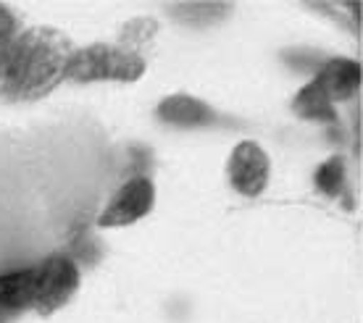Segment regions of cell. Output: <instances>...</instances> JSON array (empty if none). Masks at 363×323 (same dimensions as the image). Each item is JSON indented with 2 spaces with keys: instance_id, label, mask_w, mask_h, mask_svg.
<instances>
[{
  "instance_id": "7a4b0ae2",
  "label": "cell",
  "mask_w": 363,
  "mask_h": 323,
  "mask_svg": "<svg viewBox=\"0 0 363 323\" xmlns=\"http://www.w3.org/2000/svg\"><path fill=\"white\" fill-rule=\"evenodd\" d=\"M145 58L132 53L121 45L92 42V45L74 50L66 79L69 81H137L145 74Z\"/></svg>"
},
{
  "instance_id": "277c9868",
  "label": "cell",
  "mask_w": 363,
  "mask_h": 323,
  "mask_svg": "<svg viewBox=\"0 0 363 323\" xmlns=\"http://www.w3.org/2000/svg\"><path fill=\"white\" fill-rule=\"evenodd\" d=\"M155 203V187L147 176H135L116 192V198L111 200V205L103 210L98 218L100 226H132L140 218H145L153 210Z\"/></svg>"
},
{
  "instance_id": "8fae6325",
  "label": "cell",
  "mask_w": 363,
  "mask_h": 323,
  "mask_svg": "<svg viewBox=\"0 0 363 323\" xmlns=\"http://www.w3.org/2000/svg\"><path fill=\"white\" fill-rule=\"evenodd\" d=\"M155 35V18H132L127 27L121 29V42L118 45L132 50V53L143 55L140 53V47L145 45L147 40Z\"/></svg>"
},
{
  "instance_id": "30bf717a",
  "label": "cell",
  "mask_w": 363,
  "mask_h": 323,
  "mask_svg": "<svg viewBox=\"0 0 363 323\" xmlns=\"http://www.w3.org/2000/svg\"><path fill=\"white\" fill-rule=\"evenodd\" d=\"M313 181H316V187L321 189L324 195H340L342 187H345V161H342L340 155L324 161L316 169Z\"/></svg>"
},
{
  "instance_id": "8992f818",
  "label": "cell",
  "mask_w": 363,
  "mask_h": 323,
  "mask_svg": "<svg viewBox=\"0 0 363 323\" xmlns=\"http://www.w3.org/2000/svg\"><path fill=\"white\" fill-rule=\"evenodd\" d=\"M35 266L0 273V323H13L18 315L35 310Z\"/></svg>"
},
{
  "instance_id": "ba28073f",
  "label": "cell",
  "mask_w": 363,
  "mask_h": 323,
  "mask_svg": "<svg viewBox=\"0 0 363 323\" xmlns=\"http://www.w3.org/2000/svg\"><path fill=\"white\" fill-rule=\"evenodd\" d=\"M158 118L174 126H208L216 121V113L198 98H190V95H172V98L161 100Z\"/></svg>"
},
{
  "instance_id": "5b68a950",
  "label": "cell",
  "mask_w": 363,
  "mask_h": 323,
  "mask_svg": "<svg viewBox=\"0 0 363 323\" xmlns=\"http://www.w3.org/2000/svg\"><path fill=\"white\" fill-rule=\"evenodd\" d=\"M229 179L232 187L245 198H255L264 192L269 184V158L261 150V144L250 140L237 144L229 158Z\"/></svg>"
},
{
  "instance_id": "4fadbf2b",
  "label": "cell",
  "mask_w": 363,
  "mask_h": 323,
  "mask_svg": "<svg viewBox=\"0 0 363 323\" xmlns=\"http://www.w3.org/2000/svg\"><path fill=\"white\" fill-rule=\"evenodd\" d=\"M174 13H182L184 18H195V16H203L206 21H211V16H221V13H227V6H182V8H174Z\"/></svg>"
},
{
  "instance_id": "7c38bea8",
  "label": "cell",
  "mask_w": 363,
  "mask_h": 323,
  "mask_svg": "<svg viewBox=\"0 0 363 323\" xmlns=\"http://www.w3.org/2000/svg\"><path fill=\"white\" fill-rule=\"evenodd\" d=\"M16 37H11V40H0V103H11V84H13V50H16Z\"/></svg>"
},
{
  "instance_id": "52a82bcc",
  "label": "cell",
  "mask_w": 363,
  "mask_h": 323,
  "mask_svg": "<svg viewBox=\"0 0 363 323\" xmlns=\"http://www.w3.org/2000/svg\"><path fill=\"white\" fill-rule=\"evenodd\" d=\"M311 81H316L332 103H340L353 98L355 90L361 87V66L350 58H332L318 69Z\"/></svg>"
},
{
  "instance_id": "9c48e42d",
  "label": "cell",
  "mask_w": 363,
  "mask_h": 323,
  "mask_svg": "<svg viewBox=\"0 0 363 323\" xmlns=\"http://www.w3.org/2000/svg\"><path fill=\"white\" fill-rule=\"evenodd\" d=\"M292 108H295V113H298V116H303V118L337 124L335 103L324 95V90L318 87L316 81H308V84H306V87L295 95V100H292Z\"/></svg>"
},
{
  "instance_id": "5bb4252c",
  "label": "cell",
  "mask_w": 363,
  "mask_h": 323,
  "mask_svg": "<svg viewBox=\"0 0 363 323\" xmlns=\"http://www.w3.org/2000/svg\"><path fill=\"white\" fill-rule=\"evenodd\" d=\"M18 32H21V29H18L16 13L0 3V40H11V37H16Z\"/></svg>"
},
{
  "instance_id": "3957f363",
  "label": "cell",
  "mask_w": 363,
  "mask_h": 323,
  "mask_svg": "<svg viewBox=\"0 0 363 323\" xmlns=\"http://www.w3.org/2000/svg\"><path fill=\"white\" fill-rule=\"evenodd\" d=\"M35 313L48 318L55 310H61L77 295V289H79V268L66 255H50V258H45L43 263L35 266Z\"/></svg>"
},
{
  "instance_id": "6da1fadb",
  "label": "cell",
  "mask_w": 363,
  "mask_h": 323,
  "mask_svg": "<svg viewBox=\"0 0 363 323\" xmlns=\"http://www.w3.org/2000/svg\"><path fill=\"white\" fill-rule=\"evenodd\" d=\"M72 37L53 27L21 29L13 50V84L11 103H29L45 98L66 79V69L74 55Z\"/></svg>"
}]
</instances>
